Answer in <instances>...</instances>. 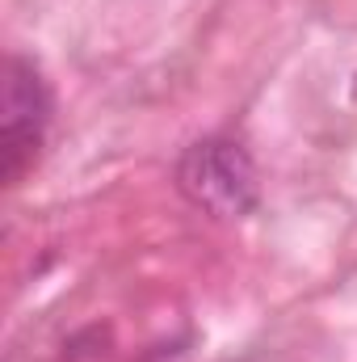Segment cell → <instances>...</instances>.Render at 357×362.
Segmentation results:
<instances>
[{"label":"cell","mask_w":357,"mask_h":362,"mask_svg":"<svg viewBox=\"0 0 357 362\" xmlns=\"http://www.w3.org/2000/svg\"><path fill=\"white\" fill-rule=\"evenodd\" d=\"M177 189L214 219H244L261 202V173L244 144L227 135L193 139L177 160Z\"/></svg>","instance_id":"obj_1"},{"label":"cell","mask_w":357,"mask_h":362,"mask_svg":"<svg viewBox=\"0 0 357 362\" xmlns=\"http://www.w3.org/2000/svg\"><path fill=\"white\" fill-rule=\"evenodd\" d=\"M47 122H51V93H47L42 72L30 59L8 55L4 81H0V177L4 185H17L38 165Z\"/></svg>","instance_id":"obj_2"},{"label":"cell","mask_w":357,"mask_h":362,"mask_svg":"<svg viewBox=\"0 0 357 362\" xmlns=\"http://www.w3.org/2000/svg\"><path fill=\"white\" fill-rule=\"evenodd\" d=\"M353 101H357V76H353Z\"/></svg>","instance_id":"obj_3"}]
</instances>
